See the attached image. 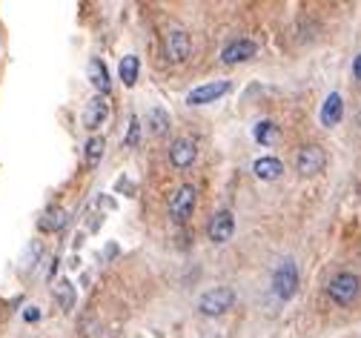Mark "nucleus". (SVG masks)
<instances>
[{"mask_svg": "<svg viewBox=\"0 0 361 338\" xmlns=\"http://www.w3.org/2000/svg\"><path fill=\"white\" fill-rule=\"evenodd\" d=\"M195 201H198V192H195L192 184H180L178 189H172V195H170V201H167L172 221H178V224L189 221L192 213H195Z\"/></svg>", "mask_w": 361, "mask_h": 338, "instance_id": "obj_4", "label": "nucleus"}, {"mask_svg": "<svg viewBox=\"0 0 361 338\" xmlns=\"http://www.w3.org/2000/svg\"><path fill=\"white\" fill-rule=\"evenodd\" d=\"M104 149H106V141L101 138V135H92L89 141H86V164L89 167H97L101 164V158H104Z\"/></svg>", "mask_w": 361, "mask_h": 338, "instance_id": "obj_19", "label": "nucleus"}, {"mask_svg": "<svg viewBox=\"0 0 361 338\" xmlns=\"http://www.w3.org/2000/svg\"><path fill=\"white\" fill-rule=\"evenodd\" d=\"M192 52V38L187 29L172 26L167 35H163V55H167L170 63H184Z\"/></svg>", "mask_w": 361, "mask_h": 338, "instance_id": "obj_5", "label": "nucleus"}, {"mask_svg": "<svg viewBox=\"0 0 361 338\" xmlns=\"http://www.w3.org/2000/svg\"><path fill=\"white\" fill-rule=\"evenodd\" d=\"M207 232H209V238L216 241V244H226V241L235 235V215H233V209H218V213L212 215Z\"/></svg>", "mask_w": 361, "mask_h": 338, "instance_id": "obj_9", "label": "nucleus"}, {"mask_svg": "<svg viewBox=\"0 0 361 338\" xmlns=\"http://www.w3.org/2000/svg\"><path fill=\"white\" fill-rule=\"evenodd\" d=\"M195 155H198V147H195V141L192 138H175L170 143V164L175 169H187Z\"/></svg>", "mask_w": 361, "mask_h": 338, "instance_id": "obj_10", "label": "nucleus"}, {"mask_svg": "<svg viewBox=\"0 0 361 338\" xmlns=\"http://www.w3.org/2000/svg\"><path fill=\"white\" fill-rule=\"evenodd\" d=\"M89 84L97 89V95H104V98L112 92V77H109V72H106L101 58H92L89 60Z\"/></svg>", "mask_w": 361, "mask_h": 338, "instance_id": "obj_14", "label": "nucleus"}, {"mask_svg": "<svg viewBox=\"0 0 361 338\" xmlns=\"http://www.w3.org/2000/svg\"><path fill=\"white\" fill-rule=\"evenodd\" d=\"M67 221H69L67 209H63V206H49L43 213V218L38 221V227H40V232H60L63 227H67Z\"/></svg>", "mask_w": 361, "mask_h": 338, "instance_id": "obj_15", "label": "nucleus"}, {"mask_svg": "<svg viewBox=\"0 0 361 338\" xmlns=\"http://www.w3.org/2000/svg\"><path fill=\"white\" fill-rule=\"evenodd\" d=\"M23 318H26V321H38V318H40V310H38V307H29V310L23 313Z\"/></svg>", "mask_w": 361, "mask_h": 338, "instance_id": "obj_22", "label": "nucleus"}, {"mask_svg": "<svg viewBox=\"0 0 361 338\" xmlns=\"http://www.w3.org/2000/svg\"><path fill=\"white\" fill-rule=\"evenodd\" d=\"M353 77H358L361 80V52L356 55V60H353Z\"/></svg>", "mask_w": 361, "mask_h": 338, "instance_id": "obj_23", "label": "nucleus"}, {"mask_svg": "<svg viewBox=\"0 0 361 338\" xmlns=\"http://www.w3.org/2000/svg\"><path fill=\"white\" fill-rule=\"evenodd\" d=\"M324 167H327V155L318 143H304V147L295 152V169H299V175H304V178H313Z\"/></svg>", "mask_w": 361, "mask_h": 338, "instance_id": "obj_6", "label": "nucleus"}, {"mask_svg": "<svg viewBox=\"0 0 361 338\" xmlns=\"http://www.w3.org/2000/svg\"><path fill=\"white\" fill-rule=\"evenodd\" d=\"M226 92H229V80H212V84L195 86L187 95V104L189 106H207V104H216L218 98H224Z\"/></svg>", "mask_w": 361, "mask_h": 338, "instance_id": "obj_8", "label": "nucleus"}, {"mask_svg": "<svg viewBox=\"0 0 361 338\" xmlns=\"http://www.w3.org/2000/svg\"><path fill=\"white\" fill-rule=\"evenodd\" d=\"M138 141H141V121L132 115L129 118V130H126V138H124V147H138Z\"/></svg>", "mask_w": 361, "mask_h": 338, "instance_id": "obj_21", "label": "nucleus"}, {"mask_svg": "<svg viewBox=\"0 0 361 338\" xmlns=\"http://www.w3.org/2000/svg\"><path fill=\"white\" fill-rule=\"evenodd\" d=\"M138 69H141L138 55H124V58H121L118 75H121V80H124V86H135V80H138Z\"/></svg>", "mask_w": 361, "mask_h": 338, "instance_id": "obj_17", "label": "nucleus"}, {"mask_svg": "<svg viewBox=\"0 0 361 338\" xmlns=\"http://www.w3.org/2000/svg\"><path fill=\"white\" fill-rule=\"evenodd\" d=\"M235 307V289L233 287H212L198 298V313L207 318H221Z\"/></svg>", "mask_w": 361, "mask_h": 338, "instance_id": "obj_3", "label": "nucleus"}, {"mask_svg": "<svg viewBox=\"0 0 361 338\" xmlns=\"http://www.w3.org/2000/svg\"><path fill=\"white\" fill-rule=\"evenodd\" d=\"M278 135H281V130H278V123L264 118V121H258L253 126V138L261 143V147H272V143L278 141Z\"/></svg>", "mask_w": 361, "mask_h": 338, "instance_id": "obj_16", "label": "nucleus"}, {"mask_svg": "<svg viewBox=\"0 0 361 338\" xmlns=\"http://www.w3.org/2000/svg\"><path fill=\"white\" fill-rule=\"evenodd\" d=\"M255 55H258V43L253 38H235V40L224 43L221 63H226V67H238V63H247Z\"/></svg>", "mask_w": 361, "mask_h": 338, "instance_id": "obj_7", "label": "nucleus"}, {"mask_svg": "<svg viewBox=\"0 0 361 338\" xmlns=\"http://www.w3.org/2000/svg\"><path fill=\"white\" fill-rule=\"evenodd\" d=\"M150 130L155 135H167L170 132V115H167V109H163V106H152L150 109Z\"/></svg>", "mask_w": 361, "mask_h": 338, "instance_id": "obj_18", "label": "nucleus"}, {"mask_svg": "<svg viewBox=\"0 0 361 338\" xmlns=\"http://www.w3.org/2000/svg\"><path fill=\"white\" fill-rule=\"evenodd\" d=\"M55 295H58V301H60V310L63 313H69L72 307H75V287H72V281H58V287H55Z\"/></svg>", "mask_w": 361, "mask_h": 338, "instance_id": "obj_20", "label": "nucleus"}, {"mask_svg": "<svg viewBox=\"0 0 361 338\" xmlns=\"http://www.w3.org/2000/svg\"><path fill=\"white\" fill-rule=\"evenodd\" d=\"M358 295H361V278L356 272L344 269V272H336V276L327 281V298L333 304H338V307H347V304H353Z\"/></svg>", "mask_w": 361, "mask_h": 338, "instance_id": "obj_2", "label": "nucleus"}, {"mask_svg": "<svg viewBox=\"0 0 361 338\" xmlns=\"http://www.w3.org/2000/svg\"><path fill=\"white\" fill-rule=\"evenodd\" d=\"M106 118H109V101L104 95H92L86 109H84V126L86 130H101Z\"/></svg>", "mask_w": 361, "mask_h": 338, "instance_id": "obj_11", "label": "nucleus"}, {"mask_svg": "<svg viewBox=\"0 0 361 338\" xmlns=\"http://www.w3.org/2000/svg\"><path fill=\"white\" fill-rule=\"evenodd\" d=\"M341 118H344V98H341V92H330L318 109V121H321V126L330 130V126L341 123Z\"/></svg>", "mask_w": 361, "mask_h": 338, "instance_id": "obj_12", "label": "nucleus"}, {"mask_svg": "<svg viewBox=\"0 0 361 338\" xmlns=\"http://www.w3.org/2000/svg\"><path fill=\"white\" fill-rule=\"evenodd\" d=\"M299 264L292 258H281L278 267L272 269V295L278 301H292L299 293Z\"/></svg>", "mask_w": 361, "mask_h": 338, "instance_id": "obj_1", "label": "nucleus"}, {"mask_svg": "<svg viewBox=\"0 0 361 338\" xmlns=\"http://www.w3.org/2000/svg\"><path fill=\"white\" fill-rule=\"evenodd\" d=\"M253 175H255L258 181L272 184V181H278L284 175V164L278 158H272V155H264V158H258L255 164H253Z\"/></svg>", "mask_w": 361, "mask_h": 338, "instance_id": "obj_13", "label": "nucleus"}]
</instances>
